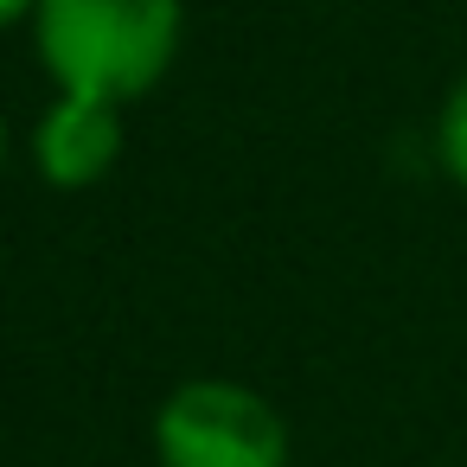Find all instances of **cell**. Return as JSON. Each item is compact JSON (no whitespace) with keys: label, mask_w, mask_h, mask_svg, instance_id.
<instances>
[{"label":"cell","mask_w":467,"mask_h":467,"mask_svg":"<svg viewBox=\"0 0 467 467\" xmlns=\"http://www.w3.org/2000/svg\"><path fill=\"white\" fill-rule=\"evenodd\" d=\"M33 33L58 97L122 109L173 71L186 7L180 0H39Z\"/></svg>","instance_id":"obj_1"},{"label":"cell","mask_w":467,"mask_h":467,"mask_svg":"<svg viewBox=\"0 0 467 467\" xmlns=\"http://www.w3.org/2000/svg\"><path fill=\"white\" fill-rule=\"evenodd\" d=\"M161 467H288L282 410L237 378H186L154 410Z\"/></svg>","instance_id":"obj_2"},{"label":"cell","mask_w":467,"mask_h":467,"mask_svg":"<svg viewBox=\"0 0 467 467\" xmlns=\"http://www.w3.org/2000/svg\"><path fill=\"white\" fill-rule=\"evenodd\" d=\"M122 154V109L109 103H84V97H58L39 129H33V167L58 186V192H78V186H97Z\"/></svg>","instance_id":"obj_3"},{"label":"cell","mask_w":467,"mask_h":467,"mask_svg":"<svg viewBox=\"0 0 467 467\" xmlns=\"http://www.w3.org/2000/svg\"><path fill=\"white\" fill-rule=\"evenodd\" d=\"M435 161H441V173L467 192V78L441 97V116H435Z\"/></svg>","instance_id":"obj_4"},{"label":"cell","mask_w":467,"mask_h":467,"mask_svg":"<svg viewBox=\"0 0 467 467\" xmlns=\"http://www.w3.org/2000/svg\"><path fill=\"white\" fill-rule=\"evenodd\" d=\"M26 14H39V0H0V33H7V26H20Z\"/></svg>","instance_id":"obj_5"},{"label":"cell","mask_w":467,"mask_h":467,"mask_svg":"<svg viewBox=\"0 0 467 467\" xmlns=\"http://www.w3.org/2000/svg\"><path fill=\"white\" fill-rule=\"evenodd\" d=\"M0 167H7V122H0Z\"/></svg>","instance_id":"obj_6"}]
</instances>
